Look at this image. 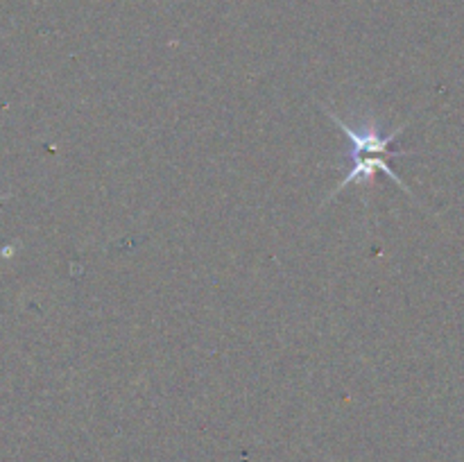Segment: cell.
Masks as SVG:
<instances>
[{
    "label": "cell",
    "instance_id": "6da1fadb",
    "mask_svg": "<svg viewBox=\"0 0 464 462\" xmlns=\"http://www.w3.org/2000/svg\"><path fill=\"white\" fill-rule=\"evenodd\" d=\"M331 118H334L335 125L347 134L349 145H352V152H349V159H352V170H349V175L340 181L335 193L349 184H370V181L374 179L376 172H385L390 179L397 181L401 188L408 190V186L403 184L401 177H399L388 163L390 159L408 154V152H392V149H390V145H392V140L401 134L403 127H399V130L390 131V134L383 136L374 120H365L361 122V125L352 127L347 125L340 116H334V113H331ZM408 193H411V190H408Z\"/></svg>",
    "mask_w": 464,
    "mask_h": 462
}]
</instances>
